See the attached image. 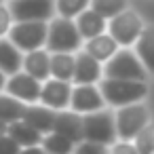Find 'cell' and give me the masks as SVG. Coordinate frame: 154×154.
I'll use <instances>...</instances> for the list:
<instances>
[{
    "label": "cell",
    "mask_w": 154,
    "mask_h": 154,
    "mask_svg": "<svg viewBox=\"0 0 154 154\" xmlns=\"http://www.w3.org/2000/svg\"><path fill=\"white\" fill-rule=\"evenodd\" d=\"M127 0H91V9L101 13L106 19H112L116 13L125 11Z\"/></svg>",
    "instance_id": "26"
},
{
    "label": "cell",
    "mask_w": 154,
    "mask_h": 154,
    "mask_svg": "<svg viewBox=\"0 0 154 154\" xmlns=\"http://www.w3.org/2000/svg\"><path fill=\"white\" fill-rule=\"evenodd\" d=\"M21 68H23V55L19 53V47L0 36V70L11 76Z\"/></svg>",
    "instance_id": "19"
},
{
    "label": "cell",
    "mask_w": 154,
    "mask_h": 154,
    "mask_svg": "<svg viewBox=\"0 0 154 154\" xmlns=\"http://www.w3.org/2000/svg\"><path fill=\"white\" fill-rule=\"evenodd\" d=\"M135 53L146 66V70L154 72V26L141 30L139 38L135 40Z\"/></svg>",
    "instance_id": "21"
},
{
    "label": "cell",
    "mask_w": 154,
    "mask_h": 154,
    "mask_svg": "<svg viewBox=\"0 0 154 154\" xmlns=\"http://www.w3.org/2000/svg\"><path fill=\"white\" fill-rule=\"evenodd\" d=\"M118 42L114 40V36L112 34H106V32H101V34H97V36H93V38H89L87 40V47H85V51L87 53H91L97 61H101V63H106L116 51H118Z\"/></svg>",
    "instance_id": "18"
},
{
    "label": "cell",
    "mask_w": 154,
    "mask_h": 154,
    "mask_svg": "<svg viewBox=\"0 0 154 154\" xmlns=\"http://www.w3.org/2000/svg\"><path fill=\"white\" fill-rule=\"evenodd\" d=\"M9 9L15 21H49L55 13V0H13Z\"/></svg>",
    "instance_id": "8"
},
{
    "label": "cell",
    "mask_w": 154,
    "mask_h": 154,
    "mask_svg": "<svg viewBox=\"0 0 154 154\" xmlns=\"http://www.w3.org/2000/svg\"><path fill=\"white\" fill-rule=\"evenodd\" d=\"M74 70H76V57L72 55V51H57V53L51 55V74H53V78H61V80L72 82Z\"/></svg>",
    "instance_id": "20"
},
{
    "label": "cell",
    "mask_w": 154,
    "mask_h": 154,
    "mask_svg": "<svg viewBox=\"0 0 154 154\" xmlns=\"http://www.w3.org/2000/svg\"><path fill=\"white\" fill-rule=\"evenodd\" d=\"M5 85H7V74H5L2 70H0V91L5 89Z\"/></svg>",
    "instance_id": "31"
},
{
    "label": "cell",
    "mask_w": 154,
    "mask_h": 154,
    "mask_svg": "<svg viewBox=\"0 0 154 154\" xmlns=\"http://www.w3.org/2000/svg\"><path fill=\"white\" fill-rule=\"evenodd\" d=\"M99 91H101L106 103L120 108V106H127L133 101H141L148 95V85H146V80L103 76V80L99 82Z\"/></svg>",
    "instance_id": "1"
},
{
    "label": "cell",
    "mask_w": 154,
    "mask_h": 154,
    "mask_svg": "<svg viewBox=\"0 0 154 154\" xmlns=\"http://www.w3.org/2000/svg\"><path fill=\"white\" fill-rule=\"evenodd\" d=\"M82 42V36L78 32L76 21H72V17H59L53 19L49 23V32H47V49L51 53L57 51H76Z\"/></svg>",
    "instance_id": "2"
},
{
    "label": "cell",
    "mask_w": 154,
    "mask_h": 154,
    "mask_svg": "<svg viewBox=\"0 0 154 154\" xmlns=\"http://www.w3.org/2000/svg\"><path fill=\"white\" fill-rule=\"evenodd\" d=\"M0 2H5V0H0Z\"/></svg>",
    "instance_id": "33"
},
{
    "label": "cell",
    "mask_w": 154,
    "mask_h": 154,
    "mask_svg": "<svg viewBox=\"0 0 154 154\" xmlns=\"http://www.w3.org/2000/svg\"><path fill=\"white\" fill-rule=\"evenodd\" d=\"M106 148L108 146L97 143V141H91V139H82V141H78L74 146V150L80 152V154H101V152H106Z\"/></svg>",
    "instance_id": "27"
},
{
    "label": "cell",
    "mask_w": 154,
    "mask_h": 154,
    "mask_svg": "<svg viewBox=\"0 0 154 154\" xmlns=\"http://www.w3.org/2000/svg\"><path fill=\"white\" fill-rule=\"evenodd\" d=\"M76 26H78V32L82 38H93L101 32H106V17L101 13H97L95 9H85L82 13L76 15Z\"/></svg>",
    "instance_id": "17"
},
{
    "label": "cell",
    "mask_w": 154,
    "mask_h": 154,
    "mask_svg": "<svg viewBox=\"0 0 154 154\" xmlns=\"http://www.w3.org/2000/svg\"><path fill=\"white\" fill-rule=\"evenodd\" d=\"M110 148H112V152H116V154H137L135 143H129V139H120V143H112Z\"/></svg>",
    "instance_id": "30"
},
{
    "label": "cell",
    "mask_w": 154,
    "mask_h": 154,
    "mask_svg": "<svg viewBox=\"0 0 154 154\" xmlns=\"http://www.w3.org/2000/svg\"><path fill=\"white\" fill-rule=\"evenodd\" d=\"M47 21H17L9 30V40L19 47V51H34L47 45Z\"/></svg>",
    "instance_id": "6"
},
{
    "label": "cell",
    "mask_w": 154,
    "mask_h": 154,
    "mask_svg": "<svg viewBox=\"0 0 154 154\" xmlns=\"http://www.w3.org/2000/svg\"><path fill=\"white\" fill-rule=\"evenodd\" d=\"M5 89H7V93L15 95V97H17V99H21V101L36 103V101H40L42 85H40V80H38V78H34V76H32V74H28L26 70H23V72L19 70V72L11 74V78L7 80Z\"/></svg>",
    "instance_id": "9"
},
{
    "label": "cell",
    "mask_w": 154,
    "mask_h": 154,
    "mask_svg": "<svg viewBox=\"0 0 154 154\" xmlns=\"http://www.w3.org/2000/svg\"><path fill=\"white\" fill-rule=\"evenodd\" d=\"M21 150V146L9 135V133H2L0 135V154H15V152H19Z\"/></svg>",
    "instance_id": "29"
},
{
    "label": "cell",
    "mask_w": 154,
    "mask_h": 154,
    "mask_svg": "<svg viewBox=\"0 0 154 154\" xmlns=\"http://www.w3.org/2000/svg\"><path fill=\"white\" fill-rule=\"evenodd\" d=\"M143 30V23H141V17L135 13V11H120L112 17L110 21V34L114 36V40L120 45V47H131L135 45V40L139 38Z\"/></svg>",
    "instance_id": "7"
},
{
    "label": "cell",
    "mask_w": 154,
    "mask_h": 154,
    "mask_svg": "<svg viewBox=\"0 0 154 154\" xmlns=\"http://www.w3.org/2000/svg\"><path fill=\"white\" fill-rule=\"evenodd\" d=\"M91 5V0H55V11L61 17H76Z\"/></svg>",
    "instance_id": "24"
},
{
    "label": "cell",
    "mask_w": 154,
    "mask_h": 154,
    "mask_svg": "<svg viewBox=\"0 0 154 154\" xmlns=\"http://www.w3.org/2000/svg\"><path fill=\"white\" fill-rule=\"evenodd\" d=\"M106 103L99 87H93V82L89 85H76L72 87V97H70V106L74 112L87 114V112H95L101 110Z\"/></svg>",
    "instance_id": "10"
},
{
    "label": "cell",
    "mask_w": 154,
    "mask_h": 154,
    "mask_svg": "<svg viewBox=\"0 0 154 154\" xmlns=\"http://www.w3.org/2000/svg\"><path fill=\"white\" fill-rule=\"evenodd\" d=\"M103 76L110 78H133V80H146L148 78V70L141 63V59L137 57L135 51L122 49L116 51L103 66Z\"/></svg>",
    "instance_id": "3"
},
{
    "label": "cell",
    "mask_w": 154,
    "mask_h": 154,
    "mask_svg": "<svg viewBox=\"0 0 154 154\" xmlns=\"http://www.w3.org/2000/svg\"><path fill=\"white\" fill-rule=\"evenodd\" d=\"M11 26H13V13L9 7H5L0 2V36H7Z\"/></svg>",
    "instance_id": "28"
},
{
    "label": "cell",
    "mask_w": 154,
    "mask_h": 154,
    "mask_svg": "<svg viewBox=\"0 0 154 154\" xmlns=\"http://www.w3.org/2000/svg\"><path fill=\"white\" fill-rule=\"evenodd\" d=\"M23 70L28 74H32L34 78H38L40 82L47 80L51 76V55H49V51H42V47L34 49V51H28V57H23Z\"/></svg>",
    "instance_id": "14"
},
{
    "label": "cell",
    "mask_w": 154,
    "mask_h": 154,
    "mask_svg": "<svg viewBox=\"0 0 154 154\" xmlns=\"http://www.w3.org/2000/svg\"><path fill=\"white\" fill-rule=\"evenodd\" d=\"M7 133L21 146V150H23V148H32V146H40V143H42V133H40L38 129H34L32 125H28L26 120H21V118L9 122Z\"/></svg>",
    "instance_id": "16"
},
{
    "label": "cell",
    "mask_w": 154,
    "mask_h": 154,
    "mask_svg": "<svg viewBox=\"0 0 154 154\" xmlns=\"http://www.w3.org/2000/svg\"><path fill=\"white\" fill-rule=\"evenodd\" d=\"M103 74L101 61H97L91 53L82 51L76 55V70H74V85H89V82H97Z\"/></svg>",
    "instance_id": "13"
},
{
    "label": "cell",
    "mask_w": 154,
    "mask_h": 154,
    "mask_svg": "<svg viewBox=\"0 0 154 154\" xmlns=\"http://www.w3.org/2000/svg\"><path fill=\"white\" fill-rule=\"evenodd\" d=\"M114 120H116V135L120 139L133 141V137L150 122V112L146 106L133 101V103L120 106L118 112L114 114Z\"/></svg>",
    "instance_id": "5"
},
{
    "label": "cell",
    "mask_w": 154,
    "mask_h": 154,
    "mask_svg": "<svg viewBox=\"0 0 154 154\" xmlns=\"http://www.w3.org/2000/svg\"><path fill=\"white\" fill-rule=\"evenodd\" d=\"M70 97H72V87L70 80H61V78H47L40 91V101L45 106H49L51 110H66L70 106Z\"/></svg>",
    "instance_id": "11"
},
{
    "label": "cell",
    "mask_w": 154,
    "mask_h": 154,
    "mask_svg": "<svg viewBox=\"0 0 154 154\" xmlns=\"http://www.w3.org/2000/svg\"><path fill=\"white\" fill-rule=\"evenodd\" d=\"M23 110H26V103L21 99H17L15 95L11 93H0V120L2 122H13V120H19L23 116Z\"/></svg>",
    "instance_id": "22"
},
{
    "label": "cell",
    "mask_w": 154,
    "mask_h": 154,
    "mask_svg": "<svg viewBox=\"0 0 154 154\" xmlns=\"http://www.w3.org/2000/svg\"><path fill=\"white\" fill-rule=\"evenodd\" d=\"M74 141L63 137L61 133H55V131H49L45 137H42V150L45 152H53V154H68L74 150Z\"/></svg>",
    "instance_id": "23"
},
{
    "label": "cell",
    "mask_w": 154,
    "mask_h": 154,
    "mask_svg": "<svg viewBox=\"0 0 154 154\" xmlns=\"http://www.w3.org/2000/svg\"><path fill=\"white\" fill-rule=\"evenodd\" d=\"M82 129H85V139L103 143V146H112L116 139V120L114 114L108 110H95V112H87L82 116Z\"/></svg>",
    "instance_id": "4"
},
{
    "label": "cell",
    "mask_w": 154,
    "mask_h": 154,
    "mask_svg": "<svg viewBox=\"0 0 154 154\" xmlns=\"http://www.w3.org/2000/svg\"><path fill=\"white\" fill-rule=\"evenodd\" d=\"M7 127H9L7 122H2V120H0V135H2V133H7Z\"/></svg>",
    "instance_id": "32"
},
{
    "label": "cell",
    "mask_w": 154,
    "mask_h": 154,
    "mask_svg": "<svg viewBox=\"0 0 154 154\" xmlns=\"http://www.w3.org/2000/svg\"><path fill=\"white\" fill-rule=\"evenodd\" d=\"M55 112L49 106H26L21 120H26L28 125H32L34 129H38L40 133H49L53 131V120H55Z\"/></svg>",
    "instance_id": "15"
},
{
    "label": "cell",
    "mask_w": 154,
    "mask_h": 154,
    "mask_svg": "<svg viewBox=\"0 0 154 154\" xmlns=\"http://www.w3.org/2000/svg\"><path fill=\"white\" fill-rule=\"evenodd\" d=\"M53 131L61 133L63 137L72 139L74 143L85 139V129H82V116L80 112H66V110H57L55 112V120H53Z\"/></svg>",
    "instance_id": "12"
},
{
    "label": "cell",
    "mask_w": 154,
    "mask_h": 154,
    "mask_svg": "<svg viewBox=\"0 0 154 154\" xmlns=\"http://www.w3.org/2000/svg\"><path fill=\"white\" fill-rule=\"evenodd\" d=\"M133 143H135L137 152H141V154L154 152V122H148V125L133 137Z\"/></svg>",
    "instance_id": "25"
}]
</instances>
